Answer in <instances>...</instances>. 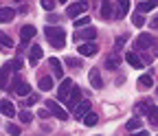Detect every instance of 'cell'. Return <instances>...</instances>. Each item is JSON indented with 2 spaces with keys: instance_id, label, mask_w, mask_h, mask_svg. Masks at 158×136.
Wrapping results in <instances>:
<instances>
[{
  "instance_id": "12",
  "label": "cell",
  "mask_w": 158,
  "mask_h": 136,
  "mask_svg": "<svg viewBox=\"0 0 158 136\" xmlns=\"http://www.w3.org/2000/svg\"><path fill=\"white\" fill-rule=\"evenodd\" d=\"M90 112V101H81L77 108H75V119L79 121V119H84V116Z\"/></svg>"
},
{
  "instance_id": "36",
  "label": "cell",
  "mask_w": 158,
  "mask_h": 136,
  "mask_svg": "<svg viewBox=\"0 0 158 136\" xmlns=\"http://www.w3.org/2000/svg\"><path fill=\"white\" fill-rule=\"evenodd\" d=\"M66 62H68V66H73V68H75V66H77V64H79V62H77V60H75V57H68V60H66Z\"/></svg>"
},
{
  "instance_id": "17",
  "label": "cell",
  "mask_w": 158,
  "mask_h": 136,
  "mask_svg": "<svg viewBox=\"0 0 158 136\" xmlns=\"http://www.w3.org/2000/svg\"><path fill=\"white\" fill-rule=\"evenodd\" d=\"M13 15H15V11L11 7H0V22H11Z\"/></svg>"
},
{
  "instance_id": "8",
  "label": "cell",
  "mask_w": 158,
  "mask_h": 136,
  "mask_svg": "<svg viewBox=\"0 0 158 136\" xmlns=\"http://www.w3.org/2000/svg\"><path fill=\"white\" fill-rule=\"evenodd\" d=\"M42 55H44L42 46H40V44H33L31 51H29V62H31V64H37L40 60H42Z\"/></svg>"
},
{
  "instance_id": "25",
  "label": "cell",
  "mask_w": 158,
  "mask_h": 136,
  "mask_svg": "<svg viewBox=\"0 0 158 136\" xmlns=\"http://www.w3.org/2000/svg\"><path fill=\"white\" fill-rule=\"evenodd\" d=\"M18 116H20V121H22V123H27V125H29V123H31V119H33V114H31V112H29L27 108H24L22 112H20Z\"/></svg>"
},
{
  "instance_id": "32",
  "label": "cell",
  "mask_w": 158,
  "mask_h": 136,
  "mask_svg": "<svg viewBox=\"0 0 158 136\" xmlns=\"http://www.w3.org/2000/svg\"><path fill=\"white\" fill-rule=\"evenodd\" d=\"M55 7V2H53V0H42V9H46V11H51Z\"/></svg>"
},
{
  "instance_id": "4",
  "label": "cell",
  "mask_w": 158,
  "mask_h": 136,
  "mask_svg": "<svg viewBox=\"0 0 158 136\" xmlns=\"http://www.w3.org/2000/svg\"><path fill=\"white\" fill-rule=\"evenodd\" d=\"M73 79H62V86L57 90V99L59 101H68V94H70V88H73Z\"/></svg>"
},
{
  "instance_id": "10",
  "label": "cell",
  "mask_w": 158,
  "mask_h": 136,
  "mask_svg": "<svg viewBox=\"0 0 158 136\" xmlns=\"http://www.w3.org/2000/svg\"><path fill=\"white\" fill-rule=\"evenodd\" d=\"M0 112H2L7 119H11V116H15V108H13V103L9 101V99H2L0 101Z\"/></svg>"
},
{
  "instance_id": "22",
  "label": "cell",
  "mask_w": 158,
  "mask_h": 136,
  "mask_svg": "<svg viewBox=\"0 0 158 136\" xmlns=\"http://www.w3.org/2000/svg\"><path fill=\"white\" fill-rule=\"evenodd\" d=\"M0 46H2V48H11V46H13L11 37H9L7 33H2V31H0Z\"/></svg>"
},
{
  "instance_id": "16",
  "label": "cell",
  "mask_w": 158,
  "mask_h": 136,
  "mask_svg": "<svg viewBox=\"0 0 158 136\" xmlns=\"http://www.w3.org/2000/svg\"><path fill=\"white\" fill-rule=\"evenodd\" d=\"M9 75H11V64H5L2 68H0V88H7Z\"/></svg>"
},
{
  "instance_id": "27",
  "label": "cell",
  "mask_w": 158,
  "mask_h": 136,
  "mask_svg": "<svg viewBox=\"0 0 158 136\" xmlns=\"http://www.w3.org/2000/svg\"><path fill=\"white\" fill-rule=\"evenodd\" d=\"M118 7H121V9H118L116 18H123V15L127 13V7H130V2H127V0H123V2H118Z\"/></svg>"
},
{
  "instance_id": "5",
  "label": "cell",
  "mask_w": 158,
  "mask_h": 136,
  "mask_svg": "<svg viewBox=\"0 0 158 136\" xmlns=\"http://www.w3.org/2000/svg\"><path fill=\"white\" fill-rule=\"evenodd\" d=\"M81 94H84L81 88H79V86H73V88H70V94H68V101H66L68 108L75 110V108H77V101H81Z\"/></svg>"
},
{
  "instance_id": "20",
  "label": "cell",
  "mask_w": 158,
  "mask_h": 136,
  "mask_svg": "<svg viewBox=\"0 0 158 136\" xmlns=\"http://www.w3.org/2000/svg\"><path fill=\"white\" fill-rule=\"evenodd\" d=\"M37 86H40V90H51L53 88V79L46 77V75H42V77H40V81H37Z\"/></svg>"
},
{
  "instance_id": "38",
  "label": "cell",
  "mask_w": 158,
  "mask_h": 136,
  "mask_svg": "<svg viewBox=\"0 0 158 136\" xmlns=\"http://www.w3.org/2000/svg\"><path fill=\"white\" fill-rule=\"evenodd\" d=\"M132 136H149V132H145V130H138L136 134H132Z\"/></svg>"
},
{
  "instance_id": "26",
  "label": "cell",
  "mask_w": 158,
  "mask_h": 136,
  "mask_svg": "<svg viewBox=\"0 0 158 136\" xmlns=\"http://www.w3.org/2000/svg\"><path fill=\"white\" fill-rule=\"evenodd\" d=\"M106 66H108L110 70H112V68H116V66H118V57H116V55H110L108 60H106Z\"/></svg>"
},
{
  "instance_id": "24",
  "label": "cell",
  "mask_w": 158,
  "mask_h": 136,
  "mask_svg": "<svg viewBox=\"0 0 158 136\" xmlns=\"http://www.w3.org/2000/svg\"><path fill=\"white\" fill-rule=\"evenodd\" d=\"M84 123H86L88 127H92V125H97V114H94V112H88V114L84 116Z\"/></svg>"
},
{
  "instance_id": "34",
  "label": "cell",
  "mask_w": 158,
  "mask_h": 136,
  "mask_svg": "<svg viewBox=\"0 0 158 136\" xmlns=\"http://www.w3.org/2000/svg\"><path fill=\"white\" fill-rule=\"evenodd\" d=\"M22 68V60H13V64H11V70H20Z\"/></svg>"
},
{
  "instance_id": "2",
  "label": "cell",
  "mask_w": 158,
  "mask_h": 136,
  "mask_svg": "<svg viewBox=\"0 0 158 136\" xmlns=\"http://www.w3.org/2000/svg\"><path fill=\"white\" fill-rule=\"evenodd\" d=\"M138 110H141V112H147V116H149V123H152V125H158V108H156L152 101L138 103Z\"/></svg>"
},
{
  "instance_id": "30",
  "label": "cell",
  "mask_w": 158,
  "mask_h": 136,
  "mask_svg": "<svg viewBox=\"0 0 158 136\" xmlns=\"http://www.w3.org/2000/svg\"><path fill=\"white\" fill-rule=\"evenodd\" d=\"M7 132H9L11 136H20V127L13 125V123H7Z\"/></svg>"
},
{
  "instance_id": "31",
  "label": "cell",
  "mask_w": 158,
  "mask_h": 136,
  "mask_svg": "<svg viewBox=\"0 0 158 136\" xmlns=\"http://www.w3.org/2000/svg\"><path fill=\"white\" fill-rule=\"evenodd\" d=\"M86 24H90V18H88V15L77 18V20H75V27H86Z\"/></svg>"
},
{
  "instance_id": "19",
  "label": "cell",
  "mask_w": 158,
  "mask_h": 136,
  "mask_svg": "<svg viewBox=\"0 0 158 136\" xmlns=\"http://www.w3.org/2000/svg\"><path fill=\"white\" fill-rule=\"evenodd\" d=\"M35 33H37V29H35V27H31V24L22 27V31H20V35H22V40H24V42H27V40H31Z\"/></svg>"
},
{
  "instance_id": "9",
  "label": "cell",
  "mask_w": 158,
  "mask_h": 136,
  "mask_svg": "<svg viewBox=\"0 0 158 136\" xmlns=\"http://www.w3.org/2000/svg\"><path fill=\"white\" fill-rule=\"evenodd\" d=\"M13 88H15V92H18L20 97H27V94H31V86H29L27 81H20V79H13Z\"/></svg>"
},
{
  "instance_id": "1",
  "label": "cell",
  "mask_w": 158,
  "mask_h": 136,
  "mask_svg": "<svg viewBox=\"0 0 158 136\" xmlns=\"http://www.w3.org/2000/svg\"><path fill=\"white\" fill-rule=\"evenodd\" d=\"M44 35L48 37V44L53 48H64L66 44V33L62 27H44Z\"/></svg>"
},
{
  "instance_id": "40",
  "label": "cell",
  "mask_w": 158,
  "mask_h": 136,
  "mask_svg": "<svg viewBox=\"0 0 158 136\" xmlns=\"http://www.w3.org/2000/svg\"><path fill=\"white\" fill-rule=\"evenodd\" d=\"M149 27H154V29H158V15H156V18H154V20H152V24H149Z\"/></svg>"
},
{
  "instance_id": "23",
  "label": "cell",
  "mask_w": 158,
  "mask_h": 136,
  "mask_svg": "<svg viewBox=\"0 0 158 136\" xmlns=\"http://www.w3.org/2000/svg\"><path fill=\"white\" fill-rule=\"evenodd\" d=\"M138 84H141L143 88H147V86L152 88V86H154V79H152L149 75H141V77H138Z\"/></svg>"
},
{
  "instance_id": "3",
  "label": "cell",
  "mask_w": 158,
  "mask_h": 136,
  "mask_svg": "<svg viewBox=\"0 0 158 136\" xmlns=\"http://www.w3.org/2000/svg\"><path fill=\"white\" fill-rule=\"evenodd\" d=\"M46 110L53 114V116H57V119H62V121H66L68 119V112L62 108V105H59L57 101H46Z\"/></svg>"
},
{
  "instance_id": "28",
  "label": "cell",
  "mask_w": 158,
  "mask_h": 136,
  "mask_svg": "<svg viewBox=\"0 0 158 136\" xmlns=\"http://www.w3.org/2000/svg\"><path fill=\"white\" fill-rule=\"evenodd\" d=\"M127 130L132 132V130H141V119H130L127 121Z\"/></svg>"
},
{
  "instance_id": "29",
  "label": "cell",
  "mask_w": 158,
  "mask_h": 136,
  "mask_svg": "<svg viewBox=\"0 0 158 136\" xmlns=\"http://www.w3.org/2000/svg\"><path fill=\"white\" fill-rule=\"evenodd\" d=\"M132 22H134L136 27H143V24H145V18H143L141 13H134V15H132Z\"/></svg>"
},
{
  "instance_id": "14",
  "label": "cell",
  "mask_w": 158,
  "mask_h": 136,
  "mask_svg": "<svg viewBox=\"0 0 158 136\" xmlns=\"http://www.w3.org/2000/svg\"><path fill=\"white\" fill-rule=\"evenodd\" d=\"M125 62H127L132 68H143V64H145V62L141 60V57L134 55V53H127V55H125Z\"/></svg>"
},
{
  "instance_id": "21",
  "label": "cell",
  "mask_w": 158,
  "mask_h": 136,
  "mask_svg": "<svg viewBox=\"0 0 158 136\" xmlns=\"http://www.w3.org/2000/svg\"><path fill=\"white\" fill-rule=\"evenodd\" d=\"M156 5H158L156 0H152V2H138L136 7H138V11H141V13H149L152 9H156Z\"/></svg>"
},
{
  "instance_id": "35",
  "label": "cell",
  "mask_w": 158,
  "mask_h": 136,
  "mask_svg": "<svg viewBox=\"0 0 158 136\" xmlns=\"http://www.w3.org/2000/svg\"><path fill=\"white\" fill-rule=\"evenodd\" d=\"M37 101V97L35 94H29V99H27V105H31V103H35Z\"/></svg>"
},
{
  "instance_id": "11",
  "label": "cell",
  "mask_w": 158,
  "mask_h": 136,
  "mask_svg": "<svg viewBox=\"0 0 158 136\" xmlns=\"http://www.w3.org/2000/svg\"><path fill=\"white\" fill-rule=\"evenodd\" d=\"M86 7H88L86 2H73V5L68 7V11H66V13H68L70 18H77L79 13H84V11H86Z\"/></svg>"
},
{
  "instance_id": "7",
  "label": "cell",
  "mask_w": 158,
  "mask_h": 136,
  "mask_svg": "<svg viewBox=\"0 0 158 136\" xmlns=\"http://www.w3.org/2000/svg\"><path fill=\"white\" fill-rule=\"evenodd\" d=\"M77 40H94L97 37V29L94 27H86V29H81V31H77Z\"/></svg>"
},
{
  "instance_id": "39",
  "label": "cell",
  "mask_w": 158,
  "mask_h": 136,
  "mask_svg": "<svg viewBox=\"0 0 158 136\" xmlns=\"http://www.w3.org/2000/svg\"><path fill=\"white\" fill-rule=\"evenodd\" d=\"M37 114H40V116H42V119H46V116H48V110H46V108H44V110H40V112H37Z\"/></svg>"
},
{
  "instance_id": "15",
  "label": "cell",
  "mask_w": 158,
  "mask_h": 136,
  "mask_svg": "<svg viewBox=\"0 0 158 136\" xmlns=\"http://www.w3.org/2000/svg\"><path fill=\"white\" fill-rule=\"evenodd\" d=\"M94 53H97V44H92V42L79 44V55H86V57H90V55H94Z\"/></svg>"
},
{
  "instance_id": "37",
  "label": "cell",
  "mask_w": 158,
  "mask_h": 136,
  "mask_svg": "<svg viewBox=\"0 0 158 136\" xmlns=\"http://www.w3.org/2000/svg\"><path fill=\"white\" fill-rule=\"evenodd\" d=\"M125 40H127V37H118V40H116V48H121L125 44Z\"/></svg>"
},
{
  "instance_id": "6",
  "label": "cell",
  "mask_w": 158,
  "mask_h": 136,
  "mask_svg": "<svg viewBox=\"0 0 158 136\" xmlns=\"http://www.w3.org/2000/svg\"><path fill=\"white\" fill-rule=\"evenodd\" d=\"M154 44H156V40H154L149 33H141V35L136 37V46H138V48H149V46H154Z\"/></svg>"
},
{
  "instance_id": "18",
  "label": "cell",
  "mask_w": 158,
  "mask_h": 136,
  "mask_svg": "<svg viewBox=\"0 0 158 136\" xmlns=\"http://www.w3.org/2000/svg\"><path fill=\"white\" fill-rule=\"evenodd\" d=\"M90 86L92 88H103V81H101V75H99L97 68L90 70Z\"/></svg>"
},
{
  "instance_id": "33",
  "label": "cell",
  "mask_w": 158,
  "mask_h": 136,
  "mask_svg": "<svg viewBox=\"0 0 158 136\" xmlns=\"http://www.w3.org/2000/svg\"><path fill=\"white\" fill-rule=\"evenodd\" d=\"M110 9H112V2H103V15L110 18Z\"/></svg>"
},
{
  "instance_id": "13",
  "label": "cell",
  "mask_w": 158,
  "mask_h": 136,
  "mask_svg": "<svg viewBox=\"0 0 158 136\" xmlns=\"http://www.w3.org/2000/svg\"><path fill=\"white\" fill-rule=\"evenodd\" d=\"M48 64H51V68H53V72H55V77H57V79H64V68H62V64H59V60H57V57H51V60H48Z\"/></svg>"
}]
</instances>
